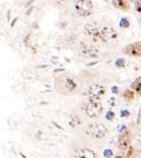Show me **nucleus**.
I'll list each match as a JSON object with an SVG mask.
<instances>
[{
  "label": "nucleus",
  "instance_id": "obj_1",
  "mask_svg": "<svg viewBox=\"0 0 141 158\" xmlns=\"http://www.w3.org/2000/svg\"><path fill=\"white\" fill-rule=\"evenodd\" d=\"M79 84L76 79L72 76H61L55 80V89L62 94L73 93L78 90Z\"/></svg>",
  "mask_w": 141,
  "mask_h": 158
},
{
  "label": "nucleus",
  "instance_id": "obj_2",
  "mask_svg": "<svg viewBox=\"0 0 141 158\" xmlns=\"http://www.w3.org/2000/svg\"><path fill=\"white\" fill-rule=\"evenodd\" d=\"M106 93V89L105 86H102V85H99V84H95V85H92V86H89L85 94L89 98L91 102H99L102 97L105 96Z\"/></svg>",
  "mask_w": 141,
  "mask_h": 158
},
{
  "label": "nucleus",
  "instance_id": "obj_3",
  "mask_svg": "<svg viewBox=\"0 0 141 158\" xmlns=\"http://www.w3.org/2000/svg\"><path fill=\"white\" fill-rule=\"evenodd\" d=\"M99 37L105 43H113L118 39V32L112 26H104L99 31Z\"/></svg>",
  "mask_w": 141,
  "mask_h": 158
},
{
  "label": "nucleus",
  "instance_id": "obj_4",
  "mask_svg": "<svg viewBox=\"0 0 141 158\" xmlns=\"http://www.w3.org/2000/svg\"><path fill=\"white\" fill-rule=\"evenodd\" d=\"M93 5L91 0H78L75 3V11L79 16L87 17L92 13Z\"/></svg>",
  "mask_w": 141,
  "mask_h": 158
},
{
  "label": "nucleus",
  "instance_id": "obj_5",
  "mask_svg": "<svg viewBox=\"0 0 141 158\" xmlns=\"http://www.w3.org/2000/svg\"><path fill=\"white\" fill-rule=\"evenodd\" d=\"M85 112L88 117L91 118H96L101 115L102 112V105L99 102H89L85 106Z\"/></svg>",
  "mask_w": 141,
  "mask_h": 158
},
{
  "label": "nucleus",
  "instance_id": "obj_6",
  "mask_svg": "<svg viewBox=\"0 0 141 158\" xmlns=\"http://www.w3.org/2000/svg\"><path fill=\"white\" fill-rule=\"evenodd\" d=\"M89 133L94 138H104L107 133V127L101 123H94L89 126Z\"/></svg>",
  "mask_w": 141,
  "mask_h": 158
},
{
  "label": "nucleus",
  "instance_id": "obj_7",
  "mask_svg": "<svg viewBox=\"0 0 141 158\" xmlns=\"http://www.w3.org/2000/svg\"><path fill=\"white\" fill-rule=\"evenodd\" d=\"M84 32L86 35L91 37L93 41H98L100 39L99 37V30H98V26L95 25L94 22H89L87 25H85V28H84Z\"/></svg>",
  "mask_w": 141,
  "mask_h": 158
},
{
  "label": "nucleus",
  "instance_id": "obj_8",
  "mask_svg": "<svg viewBox=\"0 0 141 158\" xmlns=\"http://www.w3.org/2000/svg\"><path fill=\"white\" fill-rule=\"evenodd\" d=\"M81 53L85 57H96L99 54V50L93 45H88V44H81Z\"/></svg>",
  "mask_w": 141,
  "mask_h": 158
},
{
  "label": "nucleus",
  "instance_id": "obj_9",
  "mask_svg": "<svg viewBox=\"0 0 141 158\" xmlns=\"http://www.w3.org/2000/svg\"><path fill=\"white\" fill-rule=\"evenodd\" d=\"M131 135H130V132H125L122 136H120L119 138V142H118V146L120 150L122 151H126L128 149V146H130V143H131Z\"/></svg>",
  "mask_w": 141,
  "mask_h": 158
},
{
  "label": "nucleus",
  "instance_id": "obj_10",
  "mask_svg": "<svg viewBox=\"0 0 141 158\" xmlns=\"http://www.w3.org/2000/svg\"><path fill=\"white\" fill-rule=\"evenodd\" d=\"M125 53L130 54V56H133V57H140L141 54V46H140V43H136V44H132L130 46H127L125 50H123Z\"/></svg>",
  "mask_w": 141,
  "mask_h": 158
},
{
  "label": "nucleus",
  "instance_id": "obj_11",
  "mask_svg": "<svg viewBox=\"0 0 141 158\" xmlns=\"http://www.w3.org/2000/svg\"><path fill=\"white\" fill-rule=\"evenodd\" d=\"M82 123V119L80 116L78 115H71L69 118H68V125L72 127V129H76V127H79Z\"/></svg>",
  "mask_w": 141,
  "mask_h": 158
},
{
  "label": "nucleus",
  "instance_id": "obj_12",
  "mask_svg": "<svg viewBox=\"0 0 141 158\" xmlns=\"http://www.w3.org/2000/svg\"><path fill=\"white\" fill-rule=\"evenodd\" d=\"M96 155L94 151L89 150V149H81L76 156V158H95Z\"/></svg>",
  "mask_w": 141,
  "mask_h": 158
},
{
  "label": "nucleus",
  "instance_id": "obj_13",
  "mask_svg": "<svg viewBox=\"0 0 141 158\" xmlns=\"http://www.w3.org/2000/svg\"><path fill=\"white\" fill-rule=\"evenodd\" d=\"M113 5L117 6L119 8H122V9H127L128 8V5L125 0H113Z\"/></svg>",
  "mask_w": 141,
  "mask_h": 158
},
{
  "label": "nucleus",
  "instance_id": "obj_14",
  "mask_svg": "<svg viewBox=\"0 0 141 158\" xmlns=\"http://www.w3.org/2000/svg\"><path fill=\"white\" fill-rule=\"evenodd\" d=\"M132 89L135 90L136 92H140V78H138V79L132 84Z\"/></svg>",
  "mask_w": 141,
  "mask_h": 158
},
{
  "label": "nucleus",
  "instance_id": "obj_15",
  "mask_svg": "<svg viewBox=\"0 0 141 158\" xmlns=\"http://www.w3.org/2000/svg\"><path fill=\"white\" fill-rule=\"evenodd\" d=\"M120 26H121V27H123V28L130 26V21H128V19H126V18L121 19V21H120Z\"/></svg>",
  "mask_w": 141,
  "mask_h": 158
},
{
  "label": "nucleus",
  "instance_id": "obj_16",
  "mask_svg": "<svg viewBox=\"0 0 141 158\" xmlns=\"http://www.w3.org/2000/svg\"><path fill=\"white\" fill-rule=\"evenodd\" d=\"M134 153H135V149H134V148H131V149H128V150H127V155H126V157H127V158H132V157L134 156Z\"/></svg>",
  "mask_w": 141,
  "mask_h": 158
},
{
  "label": "nucleus",
  "instance_id": "obj_17",
  "mask_svg": "<svg viewBox=\"0 0 141 158\" xmlns=\"http://www.w3.org/2000/svg\"><path fill=\"white\" fill-rule=\"evenodd\" d=\"M123 97H125V98H128V99H132L133 97H134V93L132 91H126L123 93Z\"/></svg>",
  "mask_w": 141,
  "mask_h": 158
},
{
  "label": "nucleus",
  "instance_id": "obj_18",
  "mask_svg": "<svg viewBox=\"0 0 141 158\" xmlns=\"http://www.w3.org/2000/svg\"><path fill=\"white\" fill-rule=\"evenodd\" d=\"M115 65H117L118 67H123V66L126 65V63H125L123 59H118L117 62H115Z\"/></svg>",
  "mask_w": 141,
  "mask_h": 158
},
{
  "label": "nucleus",
  "instance_id": "obj_19",
  "mask_svg": "<svg viewBox=\"0 0 141 158\" xmlns=\"http://www.w3.org/2000/svg\"><path fill=\"white\" fill-rule=\"evenodd\" d=\"M104 156H105L106 158H111V157L113 156V152H112L111 150H106V151L104 152Z\"/></svg>",
  "mask_w": 141,
  "mask_h": 158
},
{
  "label": "nucleus",
  "instance_id": "obj_20",
  "mask_svg": "<svg viewBox=\"0 0 141 158\" xmlns=\"http://www.w3.org/2000/svg\"><path fill=\"white\" fill-rule=\"evenodd\" d=\"M106 118H107L108 120H112V119L114 118V113H113L112 111H109V112L107 113V116H106Z\"/></svg>",
  "mask_w": 141,
  "mask_h": 158
},
{
  "label": "nucleus",
  "instance_id": "obj_21",
  "mask_svg": "<svg viewBox=\"0 0 141 158\" xmlns=\"http://www.w3.org/2000/svg\"><path fill=\"white\" fill-rule=\"evenodd\" d=\"M118 130H119V132H127V127L125 125H120L118 127Z\"/></svg>",
  "mask_w": 141,
  "mask_h": 158
},
{
  "label": "nucleus",
  "instance_id": "obj_22",
  "mask_svg": "<svg viewBox=\"0 0 141 158\" xmlns=\"http://www.w3.org/2000/svg\"><path fill=\"white\" fill-rule=\"evenodd\" d=\"M121 116L122 117H128V116H130V113H128V111H121Z\"/></svg>",
  "mask_w": 141,
  "mask_h": 158
},
{
  "label": "nucleus",
  "instance_id": "obj_23",
  "mask_svg": "<svg viewBox=\"0 0 141 158\" xmlns=\"http://www.w3.org/2000/svg\"><path fill=\"white\" fill-rule=\"evenodd\" d=\"M112 91H113L114 93H118V92H119V89H118L117 86H113V87H112Z\"/></svg>",
  "mask_w": 141,
  "mask_h": 158
},
{
  "label": "nucleus",
  "instance_id": "obj_24",
  "mask_svg": "<svg viewBox=\"0 0 141 158\" xmlns=\"http://www.w3.org/2000/svg\"><path fill=\"white\" fill-rule=\"evenodd\" d=\"M109 105H111V106L114 105V99H111V100H109Z\"/></svg>",
  "mask_w": 141,
  "mask_h": 158
},
{
  "label": "nucleus",
  "instance_id": "obj_25",
  "mask_svg": "<svg viewBox=\"0 0 141 158\" xmlns=\"http://www.w3.org/2000/svg\"><path fill=\"white\" fill-rule=\"evenodd\" d=\"M115 158H123V157H122V156H117Z\"/></svg>",
  "mask_w": 141,
  "mask_h": 158
},
{
  "label": "nucleus",
  "instance_id": "obj_26",
  "mask_svg": "<svg viewBox=\"0 0 141 158\" xmlns=\"http://www.w3.org/2000/svg\"><path fill=\"white\" fill-rule=\"evenodd\" d=\"M60 1H63V0H60Z\"/></svg>",
  "mask_w": 141,
  "mask_h": 158
}]
</instances>
